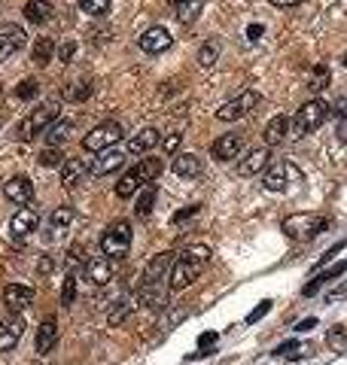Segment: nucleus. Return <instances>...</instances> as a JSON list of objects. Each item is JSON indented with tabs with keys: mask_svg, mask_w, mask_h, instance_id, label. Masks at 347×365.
<instances>
[{
	"mask_svg": "<svg viewBox=\"0 0 347 365\" xmlns=\"http://www.w3.org/2000/svg\"><path fill=\"white\" fill-rule=\"evenodd\" d=\"M207 262H210V247H205V244L186 247L171 268V290H186V286H192L205 274Z\"/></svg>",
	"mask_w": 347,
	"mask_h": 365,
	"instance_id": "f257e3e1",
	"label": "nucleus"
},
{
	"mask_svg": "<svg viewBox=\"0 0 347 365\" xmlns=\"http://www.w3.org/2000/svg\"><path fill=\"white\" fill-rule=\"evenodd\" d=\"M281 228L286 237H293V241H314L317 235H323L326 228H329V219L320 214H293L284 219Z\"/></svg>",
	"mask_w": 347,
	"mask_h": 365,
	"instance_id": "f03ea898",
	"label": "nucleus"
},
{
	"mask_svg": "<svg viewBox=\"0 0 347 365\" xmlns=\"http://www.w3.org/2000/svg\"><path fill=\"white\" fill-rule=\"evenodd\" d=\"M329 104H326L323 98H311L305 101L302 107H298L296 119H293V137H308V134H314L320 125L329 119Z\"/></svg>",
	"mask_w": 347,
	"mask_h": 365,
	"instance_id": "7ed1b4c3",
	"label": "nucleus"
},
{
	"mask_svg": "<svg viewBox=\"0 0 347 365\" xmlns=\"http://www.w3.org/2000/svg\"><path fill=\"white\" fill-rule=\"evenodd\" d=\"M131 249V223L128 219H116L101 235V253L107 259H125Z\"/></svg>",
	"mask_w": 347,
	"mask_h": 365,
	"instance_id": "20e7f679",
	"label": "nucleus"
},
{
	"mask_svg": "<svg viewBox=\"0 0 347 365\" xmlns=\"http://www.w3.org/2000/svg\"><path fill=\"white\" fill-rule=\"evenodd\" d=\"M55 116H58V104L55 101H49V104H43V107H37L34 113H28V116L18 122V128H16V137L22 140V143H28V140H34L37 134H43L49 125L55 122Z\"/></svg>",
	"mask_w": 347,
	"mask_h": 365,
	"instance_id": "39448f33",
	"label": "nucleus"
},
{
	"mask_svg": "<svg viewBox=\"0 0 347 365\" xmlns=\"http://www.w3.org/2000/svg\"><path fill=\"white\" fill-rule=\"evenodd\" d=\"M122 137H125V128L119 122H101L98 128H92L83 137V149L85 152H104V149H113Z\"/></svg>",
	"mask_w": 347,
	"mask_h": 365,
	"instance_id": "423d86ee",
	"label": "nucleus"
},
{
	"mask_svg": "<svg viewBox=\"0 0 347 365\" xmlns=\"http://www.w3.org/2000/svg\"><path fill=\"white\" fill-rule=\"evenodd\" d=\"M259 101H262V94L253 92V89H247V92H241L235 101H226L223 107L217 110V119L219 122H238V119L250 116V113L259 107Z\"/></svg>",
	"mask_w": 347,
	"mask_h": 365,
	"instance_id": "0eeeda50",
	"label": "nucleus"
},
{
	"mask_svg": "<svg viewBox=\"0 0 347 365\" xmlns=\"http://www.w3.org/2000/svg\"><path fill=\"white\" fill-rule=\"evenodd\" d=\"M272 165V147H256L244 159H238V174L241 177H259Z\"/></svg>",
	"mask_w": 347,
	"mask_h": 365,
	"instance_id": "6e6552de",
	"label": "nucleus"
},
{
	"mask_svg": "<svg viewBox=\"0 0 347 365\" xmlns=\"http://www.w3.org/2000/svg\"><path fill=\"white\" fill-rule=\"evenodd\" d=\"M138 46H140L143 52H150V55H159V52H168V49H171V46H174V37H171L168 27L156 25V27H150V31H143V34L138 37Z\"/></svg>",
	"mask_w": 347,
	"mask_h": 365,
	"instance_id": "1a4fd4ad",
	"label": "nucleus"
},
{
	"mask_svg": "<svg viewBox=\"0 0 347 365\" xmlns=\"http://www.w3.org/2000/svg\"><path fill=\"white\" fill-rule=\"evenodd\" d=\"M241 149H244V134H223V137L214 140V147H210V156L217 161H231L241 156Z\"/></svg>",
	"mask_w": 347,
	"mask_h": 365,
	"instance_id": "9d476101",
	"label": "nucleus"
},
{
	"mask_svg": "<svg viewBox=\"0 0 347 365\" xmlns=\"http://www.w3.org/2000/svg\"><path fill=\"white\" fill-rule=\"evenodd\" d=\"M25 40H28V34L18 25H4L0 27V61L13 58V55L25 46Z\"/></svg>",
	"mask_w": 347,
	"mask_h": 365,
	"instance_id": "9b49d317",
	"label": "nucleus"
},
{
	"mask_svg": "<svg viewBox=\"0 0 347 365\" xmlns=\"http://www.w3.org/2000/svg\"><path fill=\"white\" fill-rule=\"evenodd\" d=\"M4 195H6V201H13V204H31L34 201V182L22 174L9 177L4 182Z\"/></svg>",
	"mask_w": 347,
	"mask_h": 365,
	"instance_id": "f8f14e48",
	"label": "nucleus"
},
{
	"mask_svg": "<svg viewBox=\"0 0 347 365\" xmlns=\"http://www.w3.org/2000/svg\"><path fill=\"white\" fill-rule=\"evenodd\" d=\"M37 223H40V214H37L34 207H22V210H16V216L9 219V232H13V237H28L37 228Z\"/></svg>",
	"mask_w": 347,
	"mask_h": 365,
	"instance_id": "ddd939ff",
	"label": "nucleus"
},
{
	"mask_svg": "<svg viewBox=\"0 0 347 365\" xmlns=\"http://www.w3.org/2000/svg\"><path fill=\"white\" fill-rule=\"evenodd\" d=\"M34 302V290L31 286H22V283H9L4 290V304L9 307L13 314H22L28 304Z\"/></svg>",
	"mask_w": 347,
	"mask_h": 365,
	"instance_id": "4468645a",
	"label": "nucleus"
},
{
	"mask_svg": "<svg viewBox=\"0 0 347 365\" xmlns=\"http://www.w3.org/2000/svg\"><path fill=\"white\" fill-rule=\"evenodd\" d=\"M25 335V320L22 316H9V320L0 323V353L13 350L18 341H22Z\"/></svg>",
	"mask_w": 347,
	"mask_h": 365,
	"instance_id": "2eb2a0df",
	"label": "nucleus"
},
{
	"mask_svg": "<svg viewBox=\"0 0 347 365\" xmlns=\"http://www.w3.org/2000/svg\"><path fill=\"white\" fill-rule=\"evenodd\" d=\"M125 165V152H119V149H104L98 159L92 161V177H107V174H113V171H119Z\"/></svg>",
	"mask_w": 347,
	"mask_h": 365,
	"instance_id": "dca6fc26",
	"label": "nucleus"
},
{
	"mask_svg": "<svg viewBox=\"0 0 347 365\" xmlns=\"http://www.w3.org/2000/svg\"><path fill=\"white\" fill-rule=\"evenodd\" d=\"M85 274H89V280L95 286H107L113 280V259L107 256H95L85 262Z\"/></svg>",
	"mask_w": 347,
	"mask_h": 365,
	"instance_id": "f3484780",
	"label": "nucleus"
},
{
	"mask_svg": "<svg viewBox=\"0 0 347 365\" xmlns=\"http://www.w3.org/2000/svg\"><path fill=\"white\" fill-rule=\"evenodd\" d=\"M55 344H58V323L52 320H43V326L37 329V341H34V347L40 357H49V353L55 350Z\"/></svg>",
	"mask_w": 347,
	"mask_h": 365,
	"instance_id": "a211bd4d",
	"label": "nucleus"
},
{
	"mask_svg": "<svg viewBox=\"0 0 347 365\" xmlns=\"http://www.w3.org/2000/svg\"><path fill=\"white\" fill-rule=\"evenodd\" d=\"M159 140L162 137H159L156 128H143V131L134 134V137H128V143H125V152H128V156H143V152H150Z\"/></svg>",
	"mask_w": 347,
	"mask_h": 365,
	"instance_id": "6ab92c4d",
	"label": "nucleus"
},
{
	"mask_svg": "<svg viewBox=\"0 0 347 365\" xmlns=\"http://www.w3.org/2000/svg\"><path fill=\"white\" fill-rule=\"evenodd\" d=\"M201 171H205V161L198 156H192V152H180V156L174 159V174L177 177L195 180V177H201Z\"/></svg>",
	"mask_w": 347,
	"mask_h": 365,
	"instance_id": "aec40b11",
	"label": "nucleus"
},
{
	"mask_svg": "<svg viewBox=\"0 0 347 365\" xmlns=\"http://www.w3.org/2000/svg\"><path fill=\"white\" fill-rule=\"evenodd\" d=\"M22 13H25V18L31 25H46V22H52L55 6H52V0H28Z\"/></svg>",
	"mask_w": 347,
	"mask_h": 365,
	"instance_id": "412c9836",
	"label": "nucleus"
},
{
	"mask_svg": "<svg viewBox=\"0 0 347 365\" xmlns=\"http://www.w3.org/2000/svg\"><path fill=\"white\" fill-rule=\"evenodd\" d=\"M85 174H92V168H89V161H83V159H64V165H61V186H76Z\"/></svg>",
	"mask_w": 347,
	"mask_h": 365,
	"instance_id": "4be33fe9",
	"label": "nucleus"
},
{
	"mask_svg": "<svg viewBox=\"0 0 347 365\" xmlns=\"http://www.w3.org/2000/svg\"><path fill=\"white\" fill-rule=\"evenodd\" d=\"M289 174H293V168H289V165H272L265 171V177H262L265 192H286Z\"/></svg>",
	"mask_w": 347,
	"mask_h": 365,
	"instance_id": "5701e85b",
	"label": "nucleus"
},
{
	"mask_svg": "<svg viewBox=\"0 0 347 365\" xmlns=\"http://www.w3.org/2000/svg\"><path fill=\"white\" fill-rule=\"evenodd\" d=\"M289 119L286 116H274L272 122L265 125V131H262V140H265V147H277V143H284L286 140V134H289Z\"/></svg>",
	"mask_w": 347,
	"mask_h": 365,
	"instance_id": "b1692460",
	"label": "nucleus"
},
{
	"mask_svg": "<svg viewBox=\"0 0 347 365\" xmlns=\"http://www.w3.org/2000/svg\"><path fill=\"white\" fill-rule=\"evenodd\" d=\"M131 174L138 177L140 186H147V182H156L159 174H162V159H140L138 165L131 168Z\"/></svg>",
	"mask_w": 347,
	"mask_h": 365,
	"instance_id": "393cba45",
	"label": "nucleus"
},
{
	"mask_svg": "<svg viewBox=\"0 0 347 365\" xmlns=\"http://www.w3.org/2000/svg\"><path fill=\"white\" fill-rule=\"evenodd\" d=\"M347 271V259H344V262H339V265H332L329 268V271H323V274H317L314 277V280L311 283H308L305 286V290H302V295H317V292H320V286H326V283H332V280H339V277Z\"/></svg>",
	"mask_w": 347,
	"mask_h": 365,
	"instance_id": "a878e982",
	"label": "nucleus"
},
{
	"mask_svg": "<svg viewBox=\"0 0 347 365\" xmlns=\"http://www.w3.org/2000/svg\"><path fill=\"white\" fill-rule=\"evenodd\" d=\"M71 131H73V122L71 119H58V122H52L49 128L43 131V137H46L49 147H61V143L71 137Z\"/></svg>",
	"mask_w": 347,
	"mask_h": 365,
	"instance_id": "bb28decb",
	"label": "nucleus"
},
{
	"mask_svg": "<svg viewBox=\"0 0 347 365\" xmlns=\"http://www.w3.org/2000/svg\"><path fill=\"white\" fill-rule=\"evenodd\" d=\"M156 198H159V186H156V182L140 186V195H138V207H134V214H138V216H150L152 214V204H156Z\"/></svg>",
	"mask_w": 347,
	"mask_h": 365,
	"instance_id": "cd10ccee",
	"label": "nucleus"
},
{
	"mask_svg": "<svg viewBox=\"0 0 347 365\" xmlns=\"http://www.w3.org/2000/svg\"><path fill=\"white\" fill-rule=\"evenodd\" d=\"M52 55H55V43L49 40V37H37V43H34V49H31V61L37 67H46L52 61Z\"/></svg>",
	"mask_w": 347,
	"mask_h": 365,
	"instance_id": "c85d7f7f",
	"label": "nucleus"
},
{
	"mask_svg": "<svg viewBox=\"0 0 347 365\" xmlns=\"http://www.w3.org/2000/svg\"><path fill=\"white\" fill-rule=\"evenodd\" d=\"M329 85H332V70L326 64H314L311 76H308V89H311V92H323V89H329Z\"/></svg>",
	"mask_w": 347,
	"mask_h": 365,
	"instance_id": "c756f323",
	"label": "nucleus"
},
{
	"mask_svg": "<svg viewBox=\"0 0 347 365\" xmlns=\"http://www.w3.org/2000/svg\"><path fill=\"white\" fill-rule=\"evenodd\" d=\"M219 52H223V46H219V40H207V43L198 49V64L205 67V70H210V67H217Z\"/></svg>",
	"mask_w": 347,
	"mask_h": 365,
	"instance_id": "7c9ffc66",
	"label": "nucleus"
},
{
	"mask_svg": "<svg viewBox=\"0 0 347 365\" xmlns=\"http://www.w3.org/2000/svg\"><path fill=\"white\" fill-rule=\"evenodd\" d=\"M61 98H64V101H73V104H80V101H85V98H92V82H89V80L71 82L67 89H61Z\"/></svg>",
	"mask_w": 347,
	"mask_h": 365,
	"instance_id": "2f4dec72",
	"label": "nucleus"
},
{
	"mask_svg": "<svg viewBox=\"0 0 347 365\" xmlns=\"http://www.w3.org/2000/svg\"><path fill=\"white\" fill-rule=\"evenodd\" d=\"M131 311H134V304H131L128 295H125V299L116 302V307H113L110 316H107V323H110V326H122L125 320H128V314H131Z\"/></svg>",
	"mask_w": 347,
	"mask_h": 365,
	"instance_id": "473e14b6",
	"label": "nucleus"
},
{
	"mask_svg": "<svg viewBox=\"0 0 347 365\" xmlns=\"http://www.w3.org/2000/svg\"><path fill=\"white\" fill-rule=\"evenodd\" d=\"M201 13V0H189V4H180L177 6V22L180 25H192Z\"/></svg>",
	"mask_w": 347,
	"mask_h": 365,
	"instance_id": "72a5a7b5",
	"label": "nucleus"
},
{
	"mask_svg": "<svg viewBox=\"0 0 347 365\" xmlns=\"http://www.w3.org/2000/svg\"><path fill=\"white\" fill-rule=\"evenodd\" d=\"M138 189H140L138 177H134L131 171H128V174H125L119 182H116V198H122V201H125V198H131V195H134V192H138Z\"/></svg>",
	"mask_w": 347,
	"mask_h": 365,
	"instance_id": "f704fd0d",
	"label": "nucleus"
},
{
	"mask_svg": "<svg viewBox=\"0 0 347 365\" xmlns=\"http://www.w3.org/2000/svg\"><path fill=\"white\" fill-rule=\"evenodd\" d=\"M37 161H40L43 168H58V165H64V149L61 147H46Z\"/></svg>",
	"mask_w": 347,
	"mask_h": 365,
	"instance_id": "c9c22d12",
	"label": "nucleus"
},
{
	"mask_svg": "<svg viewBox=\"0 0 347 365\" xmlns=\"http://www.w3.org/2000/svg\"><path fill=\"white\" fill-rule=\"evenodd\" d=\"M326 344H329L332 350H347V326H332V329L326 332Z\"/></svg>",
	"mask_w": 347,
	"mask_h": 365,
	"instance_id": "e433bc0d",
	"label": "nucleus"
},
{
	"mask_svg": "<svg viewBox=\"0 0 347 365\" xmlns=\"http://www.w3.org/2000/svg\"><path fill=\"white\" fill-rule=\"evenodd\" d=\"M37 94H40V82L37 80H22L16 85V98L18 101H34Z\"/></svg>",
	"mask_w": 347,
	"mask_h": 365,
	"instance_id": "4c0bfd02",
	"label": "nucleus"
},
{
	"mask_svg": "<svg viewBox=\"0 0 347 365\" xmlns=\"http://www.w3.org/2000/svg\"><path fill=\"white\" fill-rule=\"evenodd\" d=\"M274 357H281V359H298V357H305V344L302 341H286V344H281V347L274 350Z\"/></svg>",
	"mask_w": 347,
	"mask_h": 365,
	"instance_id": "58836bf2",
	"label": "nucleus"
},
{
	"mask_svg": "<svg viewBox=\"0 0 347 365\" xmlns=\"http://www.w3.org/2000/svg\"><path fill=\"white\" fill-rule=\"evenodd\" d=\"M80 9L95 16V18H101V16L110 13V0H80Z\"/></svg>",
	"mask_w": 347,
	"mask_h": 365,
	"instance_id": "ea45409f",
	"label": "nucleus"
},
{
	"mask_svg": "<svg viewBox=\"0 0 347 365\" xmlns=\"http://www.w3.org/2000/svg\"><path fill=\"white\" fill-rule=\"evenodd\" d=\"M73 302H76V274L71 271V274L64 277V283H61V304L71 307Z\"/></svg>",
	"mask_w": 347,
	"mask_h": 365,
	"instance_id": "a19ab883",
	"label": "nucleus"
},
{
	"mask_svg": "<svg viewBox=\"0 0 347 365\" xmlns=\"http://www.w3.org/2000/svg\"><path fill=\"white\" fill-rule=\"evenodd\" d=\"M49 223L55 225V228H64V225H71L73 223V207H55L52 210V216H49Z\"/></svg>",
	"mask_w": 347,
	"mask_h": 365,
	"instance_id": "79ce46f5",
	"label": "nucleus"
},
{
	"mask_svg": "<svg viewBox=\"0 0 347 365\" xmlns=\"http://www.w3.org/2000/svg\"><path fill=\"white\" fill-rule=\"evenodd\" d=\"M180 140H183V134H180V131L165 134V137H162V152H165V156H174V152L180 149Z\"/></svg>",
	"mask_w": 347,
	"mask_h": 365,
	"instance_id": "37998d69",
	"label": "nucleus"
},
{
	"mask_svg": "<svg viewBox=\"0 0 347 365\" xmlns=\"http://www.w3.org/2000/svg\"><path fill=\"white\" fill-rule=\"evenodd\" d=\"M344 247H347V237H344V241H339V244H335L332 249H326V253H323V256H320V259H317V262H314V268H311V271H320V268H323L326 262H332V259L339 256Z\"/></svg>",
	"mask_w": 347,
	"mask_h": 365,
	"instance_id": "c03bdc74",
	"label": "nucleus"
},
{
	"mask_svg": "<svg viewBox=\"0 0 347 365\" xmlns=\"http://www.w3.org/2000/svg\"><path fill=\"white\" fill-rule=\"evenodd\" d=\"M55 52H58V61L67 64V61H73V55H76V43L73 40H64V43L55 46Z\"/></svg>",
	"mask_w": 347,
	"mask_h": 365,
	"instance_id": "a18cd8bd",
	"label": "nucleus"
},
{
	"mask_svg": "<svg viewBox=\"0 0 347 365\" xmlns=\"http://www.w3.org/2000/svg\"><path fill=\"white\" fill-rule=\"evenodd\" d=\"M329 113H332V116L339 119V122H341V119H347V92L335 98V104H332V110H329Z\"/></svg>",
	"mask_w": 347,
	"mask_h": 365,
	"instance_id": "49530a36",
	"label": "nucleus"
},
{
	"mask_svg": "<svg viewBox=\"0 0 347 365\" xmlns=\"http://www.w3.org/2000/svg\"><path fill=\"white\" fill-rule=\"evenodd\" d=\"M268 311H272V302H268V299H265V302H259V307H253V311L247 314V323H259Z\"/></svg>",
	"mask_w": 347,
	"mask_h": 365,
	"instance_id": "de8ad7c7",
	"label": "nucleus"
},
{
	"mask_svg": "<svg viewBox=\"0 0 347 365\" xmlns=\"http://www.w3.org/2000/svg\"><path fill=\"white\" fill-rule=\"evenodd\" d=\"M341 299H347V280L344 283H339V286H332L329 292H326V302H341Z\"/></svg>",
	"mask_w": 347,
	"mask_h": 365,
	"instance_id": "09e8293b",
	"label": "nucleus"
},
{
	"mask_svg": "<svg viewBox=\"0 0 347 365\" xmlns=\"http://www.w3.org/2000/svg\"><path fill=\"white\" fill-rule=\"evenodd\" d=\"M67 262H71V265H80V262H89V259H85V253H83V247H80V244H73L71 249H67Z\"/></svg>",
	"mask_w": 347,
	"mask_h": 365,
	"instance_id": "8fccbe9b",
	"label": "nucleus"
},
{
	"mask_svg": "<svg viewBox=\"0 0 347 365\" xmlns=\"http://www.w3.org/2000/svg\"><path fill=\"white\" fill-rule=\"evenodd\" d=\"M217 338H219V335H217V332H205V335H201V338H198V347H201V350H205V347H207V344H210V347H214V344H217Z\"/></svg>",
	"mask_w": 347,
	"mask_h": 365,
	"instance_id": "3c124183",
	"label": "nucleus"
},
{
	"mask_svg": "<svg viewBox=\"0 0 347 365\" xmlns=\"http://www.w3.org/2000/svg\"><path fill=\"white\" fill-rule=\"evenodd\" d=\"M198 214V204L195 207H186V210H180V214H174V225L183 223V219H189V216H195Z\"/></svg>",
	"mask_w": 347,
	"mask_h": 365,
	"instance_id": "603ef678",
	"label": "nucleus"
},
{
	"mask_svg": "<svg viewBox=\"0 0 347 365\" xmlns=\"http://www.w3.org/2000/svg\"><path fill=\"white\" fill-rule=\"evenodd\" d=\"M262 34H265V27H262V25H250V27H247V37H250L253 43H256Z\"/></svg>",
	"mask_w": 347,
	"mask_h": 365,
	"instance_id": "864d4df0",
	"label": "nucleus"
},
{
	"mask_svg": "<svg viewBox=\"0 0 347 365\" xmlns=\"http://www.w3.org/2000/svg\"><path fill=\"white\" fill-rule=\"evenodd\" d=\"M314 326H317V316H308V320H302V323L296 326V332H311Z\"/></svg>",
	"mask_w": 347,
	"mask_h": 365,
	"instance_id": "5fc2aeb1",
	"label": "nucleus"
},
{
	"mask_svg": "<svg viewBox=\"0 0 347 365\" xmlns=\"http://www.w3.org/2000/svg\"><path fill=\"white\" fill-rule=\"evenodd\" d=\"M37 271H40V274H49V271H52V259H49V256H43V259H40V265H37Z\"/></svg>",
	"mask_w": 347,
	"mask_h": 365,
	"instance_id": "6e6d98bb",
	"label": "nucleus"
},
{
	"mask_svg": "<svg viewBox=\"0 0 347 365\" xmlns=\"http://www.w3.org/2000/svg\"><path fill=\"white\" fill-rule=\"evenodd\" d=\"M268 4H272V6H298L302 0H268Z\"/></svg>",
	"mask_w": 347,
	"mask_h": 365,
	"instance_id": "4d7b16f0",
	"label": "nucleus"
},
{
	"mask_svg": "<svg viewBox=\"0 0 347 365\" xmlns=\"http://www.w3.org/2000/svg\"><path fill=\"white\" fill-rule=\"evenodd\" d=\"M339 140H341V143H347V119H341V122H339Z\"/></svg>",
	"mask_w": 347,
	"mask_h": 365,
	"instance_id": "13d9d810",
	"label": "nucleus"
},
{
	"mask_svg": "<svg viewBox=\"0 0 347 365\" xmlns=\"http://www.w3.org/2000/svg\"><path fill=\"white\" fill-rule=\"evenodd\" d=\"M171 6H180V4H189V0H168Z\"/></svg>",
	"mask_w": 347,
	"mask_h": 365,
	"instance_id": "bf43d9fd",
	"label": "nucleus"
},
{
	"mask_svg": "<svg viewBox=\"0 0 347 365\" xmlns=\"http://www.w3.org/2000/svg\"><path fill=\"white\" fill-rule=\"evenodd\" d=\"M339 9H341V13H347V0H339Z\"/></svg>",
	"mask_w": 347,
	"mask_h": 365,
	"instance_id": "052dcab7",
	"label": "nucleus"
},
{
	"mask_svg": "<svg viewBox=\"0 0 347 365\" xmlns=\"http://www.w3.org/2000/svg\"><path fill=\"white\" fill-rule=\"evenodd\" d=\"M341 64H344V67H347V52H344V55H341Z\"/></svg>",
	"mask_w": 347,
	"mask_h": 365,
	"instance_id": "680f3d73",
	"label": "nucleus"
},
{
	"mask_svg": "<svg viewBox=\"0 0 347 365\" xmlns=\"http://www.w3.org/2000/svg\"><path fill=\"white\" fill-rule=\"evenodd\" d=\"M0 125H4V113H0Z\"/></svg>",
	"mask_w": 347,
	"mask_h": 365,
	"instance_id": "e2e57ef3",
	"label": "nucleus"
}]
</instances>
